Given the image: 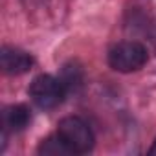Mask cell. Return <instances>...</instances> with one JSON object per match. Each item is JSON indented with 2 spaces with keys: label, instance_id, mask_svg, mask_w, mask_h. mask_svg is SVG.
<instances>
[{
  "label": "cell",
  "instance_id": "6da1fadb",
  "mask_svg": "<svg viewBox=\"0 0 156 156\" xmlns=\"http://www.w3.org/2000/svg\"><path fill=\"white\" fill-rule=\"evenodd\" d=\"M57 134L72 152H88L94 147V134L90 127L77 116L62 118L57 125Z\"/></svg>",
  "mask_w": 156,
  "mask_h": 156
},
{
  "label": "cell",
  "instance_id": "7a4b0ae2",
  "mask_svg": "<svg viewBox=\"0 0 156 156\" xmlns=\"http://www.w3.org/2000/svg\"><path fill=\"white\" fill-rule=\"evenodd\" d=\"M145 62H147V50L140 42L125 41L116 44L108 51V64L116 72H123V73L136 72Z\"/></svg>",
  "mask_w": 156,
  "mask_h": 156
},
{
  "label": "cell",
  "instance_id": "3957f363",
  "mask_svg": "<svg viewBox=\"0 0 156 156\" xmlns=\"http://www.w3.org/2000/svg\"><path fill=\"white\" fill-rule=\"evenodd\" d=\"M30 96L41 108H53L64 98V85L61 79L42 73L37 75L30 85Z\"/></svg>",
  "mask_w": 156,
  "mask_h": 156
},
{
  "label": "cell",
  "instance_id": "277c9868",
  "mask_svg": "<svg viewBox=\"0 0 156 156\" xmlns=\"http://www.w3.org/2000/svg\"><path fill=\"white\" fill-rule=\"evenodd\" d=\"M0 59H2V68L6 73L11 75H19L28 72L33 66V59L30 53L17 50V48H4L2 53H0Z\"/></svg>",
  "mask_w": 156,
  "mask_h": 156
},
{
  "label": "cell",
  "instance_id": "5b68a950",
  "mask_svg": "<svg viewBox=\"0 0 156 156\" xmlns=\"http://www.w3.org/2000/svg\"><path fill=\"white\" fill-rule=\"evenodd\" d=\"M6 121H8V125H9L11 129H15V130L24 129V127L30 123V110H28V107H24V105H15V107L8 108V112H6Z\"/></svg>",
  "mask_w": 156,
  "mask_h": 156
},
{
  "label": "cell",
  "instance_id": "8992f818",
  "mask_svg": "<svg viewBox=\"0 0 156 156\" xmlns=\"http://www.w3.org/2000/svg\"><path fill=\"white\" fill-rule=\"evenodd\" d=\"M39 152H44V154H70V147L62 141V138L57 134V138H48L41 147H39Z\"/></svg>",
  "mask_w": 156,
  "mask_h": 156
},
{
  "label": "cell",
  "instance_id": "52a82bcc",
  "mask_svg": "<svg viewBox=\"0 0 156 156\" xmlns=\"http://www.w3.org/2000/svg\"><path fill=\"white\" fill-rule=\"evenodd\" d=\"M149 152H151V154H156V140H154V145L151 147V151H149Z\"/></svg>",
  "mask_w": 156,
  "mask_h": 156
}]
</instances>
